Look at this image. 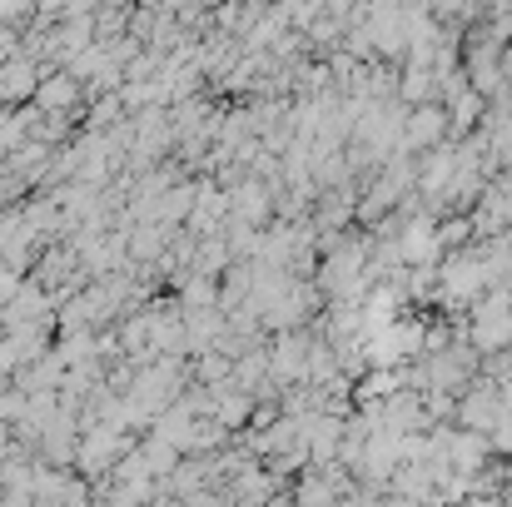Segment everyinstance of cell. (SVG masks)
Instances as JSON below:
<instances>
[{"label":"cell","instance_id":"cell-1","mask_svg":"<svg viewBox=\"0 0 512 507\" xmlns=\"http://www.w3.org/2000/svg\"><path fill=\"white\" fill-rule=\"evenodd\" d=\"M25 95H40V70H35L25 55H10V60L0 65V100L15 105V100H25Z\"/></svg>","mask_w":512,"mask_h":507},{"label":"cell","instance_id":"cell-2","mask_svg":"<svg viewBox=\"0 0 512 507\" xmlns=\"http://www.w3.org/2000/svg\"><path fill=\"white\" fill-rule=\"evenodd\" d=\"M45 110H65V105H75L80 100V75L75 70H60V75H50V80H40V95H35Z\"/></svg>","mask_w":512,"mask_h":507}]
</instances>
